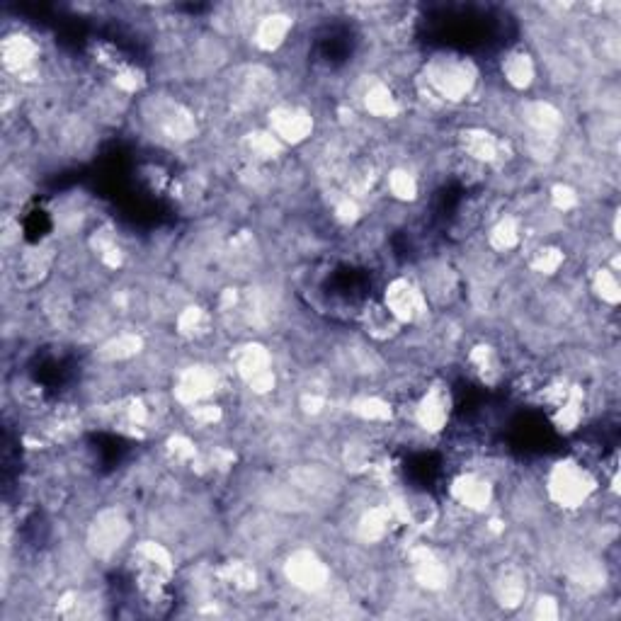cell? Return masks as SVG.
Returning <instances> with one entry per match:
<instances>
[{
	"label": "cell",
	"mask_w": 621,
	"mask_h": 621,
	"mask_svg": "<svg viewBox=\"0 0 621 621\" xmlns=\"http://www.w3.org/2000/svg\"><path fill=\"white\" fill-rule=\"evenodd\" d=\"M360 323L364 333H367L372 340H376V343L396 340L403 330L401 323L391 316V311L386 309L381 301H369V304H364V309L360 311Z\"/></svg>",
	"instance_id": "obj_22"
},
{
	"label": "cell",
	"mask_w": 621,
	"mask_h": 621,
	"mask_svg": "<svg viewBox=\"0 0 621 621\" xmlns=\"http://www.w3.org/2000/svg\"><path fill=\"white\" fill-rule=\"evenodd\" d=\"M241 148L246 151L250 163L258 165V168H265V165H272L275 161H279L287 146H284L282 141H279L277 136L265 127V129L248 131V134L243 136Z\"/></svg>",
	"instance_id": "obj_23"
},
{
	"label": "cell",
	"mask_w": 621,
	"mask_h": 621,
	"mask_svg": "<svg viewBox=\"0 0 621 621\" xmlns=\"http://www.w3.org/2000/svg\"><path fill=\"white\" fill-rule=\"evenodd\" d=\"M56 141L71 156H78L90 146V127L81 115H66L56 122Z\"/></svg>",
	"instance_id": "obj_29"
},
{
	"label": "cell",
	"mask_w": 621,
	"mask_h": 621,
	"mask_svg": "<svg viewBox=\"0 0 621 621\" xmlns=\"http://www.w3.org/2000/svg\"><path fill=\"white\" fill-rule=\"evenodd\" d=\"M469 367L476 374V379L486 386H495L503 379V362H500L498 350L493 345H476L469 352Z\"/></svg>",
	"instance_id": "obj_28"
},
{
	"label": "cell",
	"mask_w": 621,
	"mask_h": 621,
	"mask_svg": "<svg viewBox=\"0 0 621 621\" xmlns=\"http://www.w3.org/2000/svg\"><path fill=\"white\" fill-rule=\"evenodd\" d=\"M396 524L401 522H398L396 510H393L391 503L372 505L357 520V539L364 541V544H381L386 537H391Z\"/></svg>",
	"instance_id": "obj_19"
},
{
	"label": "cell",
	"mask_w": 621,
	"mask_h": 621,
	"mask_svg": "<svg viewBox=\"0 0 621 621\" xmlns=\"http://www.w3.org/2000/svg\"><path fill=\"white\" fill-rule=\"evenodd\" d=\"M592 292H595L597 299L607 306H617L621 299V284L619 275L614 267H597L595 275H592Z\"/></svg>",
	"instance_id": "obj_35"
},
{
	"label": "cell",
	"mask_w": 621,
	"mask_h": 621,
	"mask_svg": "<svg viewBox=\"0 0 621 621\" xmlns=\"http://www.w3.org/2000/svg\"><path fill=\"white\" fill-rule=\"evenodd\" d=\"M493 595L500 607H505V609L522 607L529 597V583L522 568H517V566L500 568V573L495 575V580H493Z\"/></svg>",
	"instance_id": "obj_20"
},
{
	"label": "cell",
	"mask_w": 621,
	"mask_h": 621,
	"mask_svg": "<svg viewBox=\"0 0 621 621\" xmlns=\"http://www.w3.org/2000/svg\"><path fill=\"white\" fill-rule=\"evenodd\" d=\"M56 262V246L54 243H39V246L22 250L15 258V284L17 289H34L47 279Z\"/></svg>",
	"instance_id": "obj_17"
},
{
	"label": "cell",
	"mask_w": 621,
	"mask_h": 621,
	"mask_svg": "<svg viewBox=\"0 0 621 621\" xmlns=\"http://www.w3.org/2000/svg\"><path fill=\"white\" fill-rule=\"evenodd\" d=\"M381 304L391 311V316L401 326L420 323L427 316V311H430V301H427L423 287L408 277H393L384 287Z\"/></svg>",
	"instance_id": "obj_8"
},
{
	"label": "cell",
	"mask_w": 621,
	"mask_h": 621,
	"mask_svg": "<svg viewBox=\"0 0 621 621\" xmlns=\"http://www.w3.org/2000/svg\"><path fill=\"white\" fill-rule=\"evenodd\" d=\"M583 418H585V391L573 384L571 391H568V396L554 408L551 420H554L556 430L566 432L568 435V432L578 430V425L583 423Z\"/></svg>",
	"instance_id": "obj_30"
},
{
	"label": "cell",
	"mask_w": 621,
	"mask_h": 621,
	"mask_svg": "<svg viewBox=\"0 0 621 621\" xmlns=\"http://www.w3.org/2000/svg\"><path fill=\"white\" fill-rule=\"evenodd\" d=\"M185 410H187V415H190L192 423H195L197 427H214V425H219L221 420H224V410H221L219 403H214V401L197 403V406L185 408Z\"/></svg>",
	"instance_id": "obj_38"
},
{
	"label": "cell",
	"mask_w": 621,
	"mask_h": 621,
	"mask_svg": "<svg viewBox=\"0 0 621 621\" xmlns=\"http://www.w3.org/2000/svg\"><path fill=\"white\" fill-rule=\"evenodd\" d=\"M408 563L410 573H413V580L427 592H442L449 585L447 563H444L430 546L425 544L413 546V549L408 551Z\"/></svg>",
	"instance_id": "obj_18"
},
{
	"label": "cell",
	"mask_w": 621,
	"mask_h": 621,
	"mask_svg": "<svg viewBox=\"0 0 621 621\" xmlns=\"http://www.w3.org/2000/svg\"><path fill=\"white\" fill-rule=\"evenodd\" d=\"M360 102L369 117L386 119V122H389V119H396L403 110L401 100L396 98V93L389 88V83H384L381 78H374V81L364 85Z\"/></svg>",
	"instance_id": "obj_21"
},
{
	"label": "cell",
	"mask_w": 621,
	"mask_h": 621,
	"mask_svg": "<svg viewBox=\"0 0 621 621\" xmlns=\"http://www.w3.org/2000/svg\"><path fill=\"white\" fill-rule=\"evenodd\" d=\"M0 61L8 78H15L22 85L34 83V78L42 73V47L32 34L10 32L0 42Z\"/></svg>",
	"instance_id": "obj_7"
},
{
	"label": "cell",
	"mask_w": 621,
	"mask_h": 621,
	"mask_svg": "<svg viewBox=\"0 0 621 621\" xmlns=\"http://www.w3.org/2000/svg\"><path fill=\"white\" fill-rule=\"evenodd\" d=\"M146 122L153 134L170 144H187L199 134L197 115L175 98H156L148 102Z\"/></svg>",
	"instance_id": "obj_5"
},
{
	"label": "cell",
	"mask_w": 621,
	"mask_h": 621,
	"mask_svg": "<svg viewBox=\"0 0 621 621\" xmlns=\"http://www.w3.org/2000/svg\"><path fill=\"white\" fill-rule=\"evenodd\" d=\"M141 350H144V338H141L139 333L124 330V333L110 335V338L98 347L95 355H98L100 362L119 364V362H131L134 357H139Z\"/></svg>",
	"instance_id": "obj_25"
},
{
	"label": "cell",
	"mask_w": 621,
	"mask_h": 621,
	"mask_svg": "<svg viewBox=\"0 0 621 621\" xmlns=\"http://www.w3.org/2000/svg\"><path fill=\"white\" fill-rule=\"evenodd\" d=\"M165 454H168L175 464H195L202 452H199L197 444L192 442L190 437L182 435V432H175V435H170L168 442H165Z\"/></svg>",
	"instance_id": "obj_37"
},
{
	"label": "cell",
	"mask_w": 621,
	"mask_h": 621,
	"mask_svg": "<svg viewBox=\"0 0 621 621\" xmlns=\"http://www.w3.org/2000/svg\"><path fill=\"white\" fill-rule=\"evenodd\" d=\"M175 330H178L180 338L185 340H204L214 333V316L202 306H185L175 316Z\"/></svg>",
	"instance_id": "obj_26"
},
{
	"label": "cell",
	"mask_w": 621,
	"mask_h": 621,
	"mask_svg": "<svg viewBox=\"0 0 621 621\" xmlns=\"http://www.w3.org/2000/svg\"><path fill=\"white\" fill-rule=\"evenodd\" d=\"M529 267H532L537 275H544V277H551L556 275L558 270L563 267V262H566V253H563L558 246H551V243H544V246L534 248L532 253H529Z\"/></svg>",
	"instance_id": "obj_36"
},
{
	"label": "cell",
	"mask_w": 621,
	"mask_h": 621,
	"mask_svg": "<svg viewBox=\"0 0 621 621\" xmlns=\"http://www.w3.org/2000/svg\"><path fill=\"white\" fill-rule=\"evenodd\" d=\"M534 617L544 619V621L561 617V605H558L556 597H551V595L539 597V600L534 602Z\"/></svg>",
	"instance_id": "obj_40"
},
{
	"label": "cell",
	"mask_w": 621,
	"mask_h": 621,
	"mask_svg": "<svg viewBox=\"0 0 621 621\" xmlns=\"http://www.w3.org/2000/svg\"><path fill=\"white\" fill-rule=\"evenodd\" d=\"M393 510H396L398 522L406 524L408 529H415V532H427V529L437 527L440 522L442 512L437 500L432 498L430 493L423 491H410L403 493L401 498L393 500Z\"/></svg>",
	"instance_id": "obj_15"
},
{
	"label": "cell",
	"mask_w": 621,
	"mask_h": 621,
	"mask_svg": "<svg viewBox=\"0 0 621 621\" xmlns=\"http://www.w3.org/2000/svg\"><path fill=\"white\" fill-rule=\"evenodd\" d=\"M522 243V226L517 216H500L498 221L488 229V246L495 253L505 255L515 250Z\"/></svg>",
	"instance_id": "obj_33"
},
{
	"label": "cell",
	"mask_w": 621,
	"mask_h": 621,
	"mask_svg": "<svg viewBox=\"0 0 621 621\" xmlns=\"http://www.w3.org/2000/svg\"><path fill=\"white\" fill-rule=\"evenodd\" d=\"M267 129L284 146H301L316 131V119H313L309 107L299 105V102H275L267 112Z\"/></svg>",
	"instance_id": "obj_9"
},
{
	"label": "cell",
	"mask_w": 621,
	"mask_h": 621,
	"mask_svg": "<svg viewBox=\"0 0 621 621\" xmlns=\"http://www.w3.org/2000/svg\"><path fill=\"white\" fill-rule=\"evenodd\" d=\"M131 537V520L119 505L100 507L85 527V549L98 561H110Z\"/></svg>",
	"instance_id": "obj_3"
},
{
	"label": "cell",
	"mask_w": 621,
	"mask_h": 621,
	"mask_svg": "<svg viewBox=\"0 0 621 621\" xmlns=\"http://www.w3.org/2000/svg\"><path fill=\"white\" fill-rule=\"evenodd\" d=\"M449 498L461 510L471 512V515H483L493 505L495 488L491 478L478 474V471H464V474L454 476L452 483H449Z\"/></svg>",
	"instance_id": "obj_14"
},
{
	"label": "cell",
	"mask_w": 621,
	"mask_h": 621,
	"mask_svg": "<svg viewBox=\"0 0 621 621\" xmlns=\"http://www.w3.org/2000/svg\"><path fill=\"white\" fill-rule=\"evenodd\" d=\"M386 187H389L391 197L396 199V202H415L420 195V182L418 178H415L413 173H410L408 168H403V165H398V168L389 170V175H386Z\"/></svg>",
	"instance_id": "obj_34"
},
{
	"label": "cell",
	"mask_w": 621,
	"mask_h": 621,
	"mask_svg": "<svg viewBox=\"0 0 621 621\" xmlns=\"http://www.w3.org/2000/svg\"><path fill=\"white\" fill-rule=\"evenodd\" d=\"M221 386V372L212 364H190L180 369L173 384V398L182 408H192L197 403L214 401Z\"/></svg>",
	"instance_id": "obj_10"
},
{
	"label": "cell",
	"mask_w": 621,
	"mask_h": 621,
	"mask_svg": "<svg viewBox=\"0 0 621 621\" xmlns=\"http://www.w3.org/2000/svg\"><path fill=\"white\" fill-rule=\"evenodd\" d=\"M500 73H503L505 83L510 85L512 90L522 93V90H529L537 81V61L529 51L515 49L505 56L503 64H500Z\"/></svg>",
	"instance_id": "obj_24"
},
{
	"label": "cell",
	"mask_w": 621,
	"mask_h": 621,
	"mask_svg": "<svg viewBox=\"0 0 621 621\" xmlns=\"http://www.w3.org/2000/svg\"><path fill=\"white\" fill-rule=\"evenodd\" d=\"M597 491L595 476L578 459H561L546 474V495L561 510H580Z\"/></svg>",
	"instance_id": "obj_2"
},
{
	"label": "cell",
	"mask_w": 621,
	"mask_h": 621,
	"mask_svg": "<svg viewBox=\"0 0 621 621\" xmlns=\"http://www.w3.org/2000/svg\"><path fill=\"white\" fill-rule=\"evenodd\" d=\"M216 578L221 580V585L233 592H253L258 588V571H255L253 563L248 561H229L216 571Z\"/></svg>",
	"instance_id": "obj_32"
},
{
	"label": "cell",
	"mask_w": 621,
	"mask_h": 621,
	"mask_svg": "<svg viewBox=\"0 0 621 621\" xmlns=\"http://www.w3.org/2000/svg\"><path fill=\"white\" fill-rule=\"evenodd\" d=\"M420 287H423L427 301L444 304L457 292V277H454V272L447 265H430V270H425Z\"/></svg>",
	"instance_id": "obj_31"
},
{
	"label": "cell",
	"mask_w": 621,
	"mask_h": 621,
	"mask_svg": "<svg viewBox=\"0 0 621 621\" xmlns=\"http://www.w3.org/2000/svg\"><path fill=\"white\" fill-rule=\"evenodd\" d=\"M284 578L306 595L326 592L330 585V566L313 549H294L284 561Z\"/></svg>",
	"instance_id": "obj_11"
},
{
	"label": "cell",
	"mask_w": 621,
	"mask_h": 621,
	"mask_svg": "<svg viewBox=\"0 0 621 621\" xmlns=\"http://www.w3.org/2000/svg\"><path fill=\"white\" fill-rule=\"evenodd\" d=\"M294 32V15L287 10H267L260 13L253 20L250 27V39H253L255 49L265 51V54H275L289 42V34Z\"/></svg>",
	"instance_id": "obj_16"
},
{
	"label": "cell",
	"mask_w": 621,
	"mask_h": 621,
	"mask_svg": "<svg viewBox=\"0 0 621 621\" xmlns=\"http://www.w3.org/2000/svg\"><path fill=\"white\" fill-rule=\"evenodd\" d=\"M551 207L556 209V212H575V209L580 207V195L575 187L568 185V182H558V185L551 187Z\"/></svg>",
	"instance_id": "obj_39"
},
{
	"label": "cell",
	"mask_w": 621,
	"mask_h": 621,
	"mask_svg": "<svg viewBox=\"0 0 621 621\" xmlns=\"http://www.w3.org/2000/svg\"><path fill=\"white\" fill-rule=\"evenodd\" d=\"M457 146L459 156L469 158L471 163L481 165H495L503 163L510 153V144L505 141V136H498L495 131L486 127H466L457 134Z\"/></svg>",
	"instance_id": "obj_12"
},
{
	"label": "cell",
	"mask_w": 621,
	"mask_h": 621,
	"mask_svg": "<svg viewBox=\"0 0 621 621\" xmlns=\"http://www.w3.org/2000/svg\"><path fill=\"white\" fill-rule=\"evenodd\" d=\"M452 418V391L442 381H435L423 391L413 408V420L425 435H440Z\"/></svg>",
	"instance_id": "obj_13"
},
{
	"label": "cell",
	"mask_w": 621,
	"mask_h": 621,
	"mask_svg": "<svg viewBox=\"0 0 621 621\" xmlns=\"http://www.w3.org/2000/svg\"><path fill=\"white\" fill-rule=\"evenodd\" d=\"M350 410L357 420L367 425H386L393 420V406L391 401H386L384 396H376V393H362L350 401Z\"/></svg>",
	"instance_id": "obj_27"
},
{
	"label": "cell",
	"mask_w": 621,
	"mask_h": 621,
	"mask_svg": "<svg viewBox=\"0 0 621 621\" xmlns=\"http://www.w3.org/2000/svg\"><path fill=\"white\" fill-rule=\"evenodd\" d=\"M478 68L474 61L454 54H437L425 61L420 73V95L432 105H459L474 95Z\"/></svg>",
	"instance_id": "obj_1"
},
{
	"label": "cell",
	"mask_w": 621,
	"mask_h": 621,
	"mask_svg": "<svg viewBox=\"0 0 621 621\" xmlns=\"http://www.w3.org/2000/svg\"><path fill=\"white\" fill-rule=\"evenodd\" d=\"M131 566H134L136 583L148 600H156L168 588V583L175 575V558L173 551L161 541H139L131 549Z\"/></svg>",
	"instance_id": "obj_4"
},
{
	"label": "cell",
	"mask_w": 621,
	"mask_h": 621,
	"mask_svg": "<svg viewBox=\"0 0 621 621\" xmlns=\"http://www.w3.org/2000/svg\"><path fill=\"white\" fill-rule=\"evenodd\" d=\"M231 364L238 379H241L255 396H267V393L275 391L277 372L270 347H265L262 343H253V340L238 345L231 355Z\"/></svg>",
	"instance_id": "obj_6"
}]
</instances>
